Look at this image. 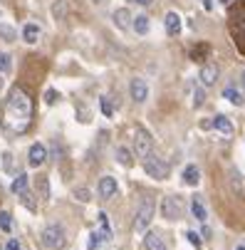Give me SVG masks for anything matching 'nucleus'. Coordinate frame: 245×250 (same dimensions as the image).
Instances as JSON below:
<instances>
[{
    "label": "nucleus",
    "instance_id": "f257e3e1",
    "mask_svg": "<svg viewBox=\"0 0 245 250\" xmlns=\"http://www.w3.org/2000/svg\"><path fill=\"white\" fill-rule=\"evenodd\" d=\"M32 124V97L22 87H13L8 92L3 106V129L10 136H20Z\"/></svg>",
    "mask_w": 245,
    "mask_h": 250
},
{
    "label": "nucleus",
    "instance_id": "f03ea898",
    "mask_svg": "<svg viewBox=\"0 0 245 250\" xmlns=\"http://www.w3.org/2000/svg\"><path fill=\"white\" fill-rule=\"evenodd\" d=\"M228 27H230V35H233L238 50L245 52V0H238V3L230 5Z\"/></svg>",
    "mask_w": 245,
    "mask_h": 250
},
{
    "label": "nucleus",
    "instance_id": "7ed1b4c3",
    "mask_svg": "<svg viewBox=\"0 0 245 250\" xmlns=\"http://www.w3.org/2000/svg\"><path fill=\"white\" fill-rule=\"evenodd\" d=\"M67 243V235H64V228L60 223H50L42 228V245L47 250H62Z\"/></svg>",
    "mask_w": 245,
    "mask_h": 250
},
{
    "label": "nucleus",
    "instance_id": "20e7f679",
    "mask_svg": "<svg viewBox=\"0 0 245 250\" xmlns=\"http://www.w3.org/2000/svg\"><path fill=\"white\" fill-rule=\"evenodd\" d=\"M154 210H156L154 198H144L142 206H139V210H136V221H134V230H136L139 235H144L146 228L151 226V221H154Z\"/></svg>",
    "mask_w": 245,
    "mask_h": 250
},
{
    "label": "nucleus",
    "instance_id": "39448f33",
    "mask_svg": "<svg viewBox=\"0 0 245 250\" xmlns=\"http://www.w3.org/2000/svg\"><path fill=\"white\" fill-rule=\"evenodd\" d=\"M144 171H146V176L156 178V181H163V178H168V173H171V166L166 164V159H161L159 154L151 151L144 159Z\"/></svg>",
    "mask_w": 245,
    "mask_h": 250
},
{
    "label": "nucleus",
    "instance_id": "423d86ee",
    "mask_svg": "<svg viewBox=\"0 0 245 250\" xmlns=\"http://www.w3.org/2000/svg\"><path fill=\"white\" fill-rule=\"evenodd\" d=\"M161 213L166 221H179L184 216V203L176 196H163L161 198Z\"/></svg>",
    "mask_w": 245,
    "mask_h": 250
},
{
    "label": "nucleus",
    "instance_id": "0eeeda50",
    "mask_svg": "<svg viewBox=\"0 0 245 250\" xmlns=\"http://www.w3.org/2000/svg\"><path fill=\"white\" fill-rule=\"evenodd\" d=\"M134 149L139 159H146L154 151V139L146 129H136V139H134Z\"/></svg>",
    "mask_w": 245,
    "mask_h": 250
},
{
    "label": "nucleus",
    "instance_id": "6e6552de",
    "mask_svg": "<svg viewBox=\"0 0 245 250\" xmlns=\"http://www.w3.org/2000/svg\"><path fill=\"white\" fill-rule=\"evenodd\" d=\"M218 77H221V69H218V64L216 62H205V64H201V72H198V82H201V87H213L216 82H218Z\"/></svg>",
    "mask_w": 245,
    "mask_h": 250
},
{
    "label": "nucleus",
    "instance_id": "1a4fd4ad",
    "mask_svg": "<svg viewBox=\"0 0 245 250\" xmlns=\"http://www.w3.org/2000/svg\"><path fill=\"white\" fill-rule=\"evenodd\" d=\"M129 94H131V99H134L136 104H144V102L149 99V84H146V80L134 77V80L129 82Z\"/></svg>",
    "mask_w": 245,
    "mask_h": 250
},
{
    "label": "nucleus",
    "instance_id": "9d476101",
    "mask_svg": "<svg viewBox=\"0 0 245 250\" xmlns=\"http://www.w3.org/2000/svg\"><path fill=\"white\" fill-rule=\"evenodd\" d=\"M117 191H119V184H117V178H114V176H102V178H99V186H97L99 198L109 201V198L117 196Z\"/></svg>",
    "mask_w": 245,
    "mask_h": 250
},
{
    "label": "nucleus",
    "instance_id": "9b49d317",
    "mask_svg": "<svg viewBox=\"0 0 245 250\" xmlns=\"http://www.w3.org/2000/svg\"><path fill=\"white\" fill-rule=\"evenodd\" d=\"M45 159H47V149H45L42 144H32V146H30V154H27V164H30L32 168L42 166V164H45Z\"/></svg>",
    "mask_w": 245,
    "mask_h": 250
},
{
    "label": "nucleus",
    "instance_id": "f8f14e48",
    "mask_svg": "<svg viewBox=\"0 0 245 250\" xmlns=\"http://www.w3.org/2000/svg\"><path fill=\"white\" fill-rule=\"evenodd\" d=\"M42 38V27L38 25V22H25V27H22V40L27 42V45H35Z\"/></svg>",
    "mask_w": 245,
    "mask_h": 250
},
{
    "label": "nucleus",
    "instance_id": "ddd939ff",
    "mask_svg": "<svg viewBox=\"0 0 245 250\" xmlns=\"http://www.w3.org/2000/svg\"><path fill=\"white\" fill-rule=\"evenodd\" d=\"M144 250H168V248L156 230H146L144 233Z\"/></svg>",
    "mask_w": 245,
    "mask_h": 250
},
{
    "label": "nucleus",
    "instance_id": "4468645a",
    "mask_svg": "<svg viewBox=\"0 0 245 250\" xmlns=\"http://www.w3.org/2000/svg\"><path fill=\"white\" fill-rule=\"evenodd\" d=\"M163 27H166V32L171 35V38L181 35V18H179V13H166V18H163Z\"/></svg>",
    "mask_w": 245,
    "mask_h": 250
},
{
    "label": "nucleus",
    "instance_id": "2eb2a0df",
    "mask_svg": "<svg viewBox=\"0 0 245 250\" xmlns=\"http://www.w3.org/2000/svg\"><path fill=\"white\" fill-rule=\"evenodd\" d=\"M112 20H114V25H117L119 30H126V27L134 22V15L129 13V8H119V10H114Z\"/></svg>",
    "mask_w": 245,
    "mask_h": 250
},
{
    "label": "nucleus",
    "instance_id": "dca6fc26",
    "mask_svg": "<svg viewBox=\"0 0 245 250\" xmlns=\"http://www.w3.org/2000/svg\"><path fill=\"white\" fill-rule=\"evenodd\" d=\"M99 109H102V114L104 117H114V112H117V99L112 97V94H102L99 97Z\"/></svg>",
    "mask_w": 245,
    "mask_h": 250
},
{
    "label": "nucleus",
    "instance_id": "f3484780",
    "mask_svg": "<svg viewBox=\"0 0 245 250\" xmlns=\"http://www.w3.org/2000/svg\"><path fill=\"white\" fill-rule=\"evenodd\" d=\"M181 178H184V184H186V186H198V184H201V171H198V166L188 164V166L184 168Z\"/></svg>",
    "mask_w": 245,
    "mask_h": 250
},
{
    "label": "nucleus",
    "instance_id": "a211bd4d",
    "mask_svg": "<svg viewBox=\"0 0 245 250\" xmlns=\"http://www.w3.org/2000/svg\"><path fill=\"white\" fill-rule=\"evenodd\" d=\"M191 213H193V218H196V221L205 223V218H208V210H205V206H203L201 196H193V198H191Z\"/></svg>",
    "mask_w": 245,
    "mask_h": 250
},
{
    "label": "nucleus",
    "instance_id": "6ab92c4d",
    "mask_svg": "<svg viewBox=\"0 0 245 250\" xmlns=\"http://www.w3.org/2000/svg\"><path fill=\"white\" fill-rule=\"evenodd\" d=\"M97 221H99V235H102V240L104 243H109L112 240V226H109V218H107V213H99L97 216Z\"/></svg>",
    "mask_w": 245,
    "mask_h": 250
},
{
    "label": "nucleus",
    "instance_id": "aec40b11",
    "mask_svg": "<svg viewBox=\"0 0 245 250\" xmlns=\"http://www.w3.org/2000/svg\"><path fill=\"white\" fill-rule=\"evenodd\" d=\"M213 124H216V129L223 134V136H233V131H235V126H233V122L228 119V117H223V114H218V117H213Z\"/></svg>",
    "mask_w": 245,
    "mask_h": 250
},
{
    "label": "nucleus",
    "instance_id": "412c9836",
    "mask_svg": "<svg viewBox=\"0 0 245 250\" xmlns=\"http://www.w3.org/2000/svg\"><path fill=\"white\" fill-rule=\"evenodd\" d=\"M114 156H117V161H119L122 166H126V168H129V166H134V154H131V149H129V146H124V144H122V146H117Z\"/></svg>",
    "mask_w": 245,
    "mask_h": 250
},
{
    "label": "nucleus",
    "instance_id": "4be33fe9",
    "mask_svg": "<svg viewBox=\"0 0 245 250\" xmlns=\"http://www.w3.org/2000/svg\"><path fill=\"white\" fill-rule=\"evenodd\" d=\"M131 27H134V32H136V35H142V38H144V35L151 30V20H149L146 15H136V18H134V22H131Z\"/></svg>",
    "mask_w": 245,
    "mask_h": 250
},
{
    "label": "nucleus",
    "instance_id": "5701e85b",
    "mask_svg": "<svg viewBox=\"0 0 245 250\" xmlns=\"http://www.w3.org/2000/svg\"><path fill=\"white\" fill-rule=\"evenodd\" d=\"M10 191L18 193V196H20L22 191H27V173H18V176H15V181H13Z\"/></svg>",
    "mask_w": 245,
    "mask_h": 250
},
{
    "label": "nucleus",
    "instance_id": "b1692460",
    "mask_svg": "<svg viewBox=\"0 0 245 250\" xmlns=\"http://www.w3.org/2000/svg\"><path fill=\"white\" fill-rule=\"evenodd\" d=\"M223 99H228V102L235 104V106L243 104V97H240V92H238L235 87H225V89H223Z\"/></svg>",
    "mask_w": 245,
    "mask_h": 250
},
{
    "label": "nucleus",
    "instance_id": "393cba45",
    "mask_svg": "<svg viewBox=\"0 0 245 250\" xmlns=\"http://www.w3.org/2000/svg\"><path fill=\"white\" fill-rule=\"evenodd\" d=\"M0 230L3 233H10L13 230V216L8 210H0Z\"/></svg>",
    "mask_w": 245,
    "mask_h": 250
},
{
    "label": "nucleus",
    "instance_id": "a878e982",
    "mask_svg": "<svg viewBox=\"0 0 245 250\" xmlns=\"http://www.w3.org/2000/svg\"><path fill=\"white\" fill-rule=\"evenodd\" d=\"M75 198H77L80 203H89V201H92V191L84 188V186H77V188H75Z\"/></svg>",
    "mask_w": 245,
    "mask_h": 250
},
{
    "label": "nucleus",
    "instance_id": "bb28decb",
    "mask_svg": "<svg viewBox=\"0 0 245 250\" xmlns=\"http://www.w3.org/2000/svg\"><path fill=\"white\" fill-rule=\"evenodd\" d=\"M10 67H13V60H10V55H8V52H0V75L10 72Z\"/></svg>",
    "mask_w": 245,
    "mask_h": 250
},
{
    "label": "nucleus",
    "instance_id": "cd10ccee",
    "mask_svg": "<svg viewBox=\"0 0 245 250\" xmlns=\"http://www.w3.org/2000/svg\"><path fill=\"white\" fill-rule=\"evenodd\" d=\"M20 198H22V206H25L27 210H38V203H35V201H32L35 196H32L30 191H22V193H20Z\"/></svg>",
    "mask_w": 245,
    "mask_h": 250
},
{
    "label": "nucleus",
    "instance_id": "c85d7f7f",
    "mask_svg": "<svg viewBox=\"0 0 245 250\" xmlns=\"http://www.w3.org/2000/svg\"><path fill=\"white\" fill-rule=\"evenodd\" d=\"M99 243H104L102 235H99V230H92V233H89V243H87V248H89V250H97Z\"/></svg>",
    "mask_w": 245,
    "mask_h": 250
},
{
    "label": "nucleus",
    "instance_id": "c756f323",
    "mask_svg": "<svg viewBox=\"0 0 245 250\" xmlns=\"http://www.w3.org/2000/svg\"><path fill=\"white\" fill-rule=\"evenodd\" d=\"M38 188H40V196H42V198L50 196V184H47V178H45V176L38 178Z\"/></svg>",
    "mask_w": 245,
    "mask_h": 250
},
{
    "label": "nucleus",
    "instance_id": "7c9ffc66",
    "mask_svg": "<svg viewBox=\"0 0 245 250\" xmlns=\"http://www.w3.org/2000/svg\"><path fill=\"white\" fill-rule=\"evenodd\" d=\"M52 13H55V18H57V20H62V18H64V0H57V3L52 5Z\"/></svg>",
    "mask_w": 245,
    "mask_h": 250
},
{
    "label": "nucleus",
    "instance_id": "2f4dec72",
    "mask_svg": "<svg viewBox=\"0 0 245 250\" xmlns=\"http://www.w3.org/2000/svg\"><path fill=\"white\" fill-rule=\"evenodd\" d=\"M57 99H60L57 89H47V92H45V104H55Z\"/></svg>",
    "mask_w": 245,
    "mask_h": 250
},
{
    "label": "nucleus",
    "instance_id": "473e14b6",
    "mask_svg": "<svg viewBox=\"0 0 245 250\" xmlns=\"http://www.w3.org/2000/svg\"><path fill=\"white\" fill-rule=\"evenodd\" d=\"M186 238L191 240V245H193V248H201V235H198V233L188 230V233H186Z\"/></svg>",
    "mask_w": 245,
    "mask_h": 250
},
{
    "label": "nucleus",
    "instance_id": "72a5a7b5",
    "mask_svg": "<svg viewBox=\"0 0 245 250\" xmlns=\"http://www.w3.org/2000/svg\"><path fill=\"white\" fill-rule=\"evenodd\" d=\"M205 89V87H203ZM203 89H196L193 92V106H201L203 104Z\"/></svg>",
    "mask_w": 245,
    "mask_h": 250
},
{
    "label": "nucleus",
    "instance_id": "f704fd0d",
    "mask_svg": "<svg viewBox=\"0 0 245 250\" xmlns=\"http://www.w3.org/2000/svg\"><path fill=\"white\" fill-rule=\"evenodd\" d=\"M205 52H208V45H201V47H196L191 55H193V60H198V57H201V55H205Z\"/></svg>",
    "mask_w": 245,
    "mask_h": 250
},
{
    "label": "nucleus",
    "instance_id": "c9c22d12",
    "mask_svg": "<svg viewBox=\"0 0 245 250\" xmlns=\"http://www.w3.org/2000/svg\"><path fill=\"white\" fill-rule=\"evenodd\" d=\"M3 168H5V171H10V168H13V156H10V154H5V156H3Z\"/></svg>",
    "mask_w": 245,
    "mask_h": 250
},
{
    "label": "nucleus",
    "instance_id": "e433bc0d",
    "mask_svg": "<svg viewBox=\"0 0 245 250\" xmlns=\"http://www.w3.org/2000/svg\"><path fill=\"white\" fill-rule=\"evenodd\" d=\"M5 250H20V243H18L15 238H10V240L5 243Z\"/></svg>",
    "mask_w": 245,
    "mask_h": 250
},
{
    "label": "nucleus",
    "instance_id": "4c0bfd02",
    "mask_svg": "<svg viewBox=\"0 0 245 250\" xmlns=\"http://www.w3.org/2000/svg\"><path fill=\"white\" fill-rule=\"evenodd\" d=\"M201 129H203V131H208V129H216L213 119H203V122H201Z\"/></svg>",
    "mask_w": 245,
    "mask_h": 250
},
{
    "label": "nucleus",
    "instance_id": "58836bf2",
    "mask_svg": "<svg viewBox=\"0 0 245 250\" xmlns=\"http://www.w3.org/2000/svg\"><path fill=\"white\" fill-rule=\"evenodd\" d=\"M134 5H142V8H149V5H154L156 0H131Z\"/></svg>",
    "mask_w": 245,
    "mask_h": 250
},
{
    "label": "nucleus",
    "instance_id": "ea45409f",
    "mask_svg": "<svg viewBox=\"0 0 245 250\" xmlns=\"http://www.w3.org/2000/svg\"><path fill=\"white\" fill-rule=\"evenodd\" d=\"M198 3H201L205 10H211V8H213V0H198Z\"/></svg>",
    "mask_w": 245,
    "mask_h": 250
},
{
    "label": "nucleus",
    "instance_id": "a19ab883",
    "mask_svg": "<svg viewBox=\"0 0 245 250\" xmlns=\"http://www.w3.org/2000/svg\"><path fill=\"white\" fill-rule=\"evenodd\" d=\"M218 3H221V5H223V8H230V5H233V3H235V0H218Z\"/></svg>",
    "mask_w": 245,
    "mask_h": 250
},
{
    "label": "nucleus",
    "instance_id": "79ce46f5",
    "mask_svg": "<svg viewBox=\"0 0 245 250\" xmlns=\"http://www.w3.org/2000/svg\"><path fill=\"white\" fill-rule=\"evenodd\" d=\"M240 84L245 87V69H243V72H240Z\"/></svg>",
    "mask_w": 245,
    "mask_h": 250
},
{
    "label": "nucleus",
    "instance_id": "37998d69",
    "mask_svg": "<svg viewBox=\"0 0 245 250\" xmlns=\"http://www.w3.org/2000/svg\"><path fill=\"white\" fill-rule=\"evenodd\" d=\"M235 250H245V240H243V243H238V245H235Z\"/></svg>",
    "mask_w": 245,
    "mask_h": 250
}]
</instances>
